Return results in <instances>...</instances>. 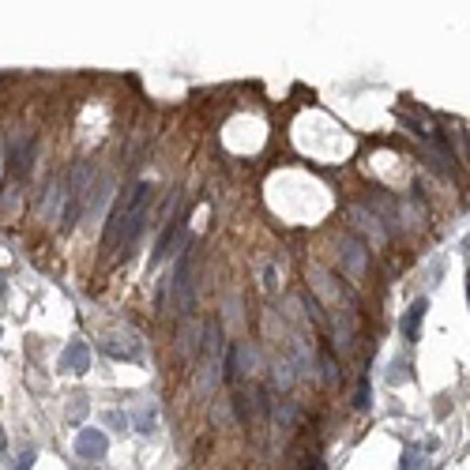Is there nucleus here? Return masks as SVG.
<instances>
[{"label":"nucleus","instance_id":"f03ea898","mask_svg":"<svg viewBox=\"0 0 470 470\" xmlns=\"http://www.w3.org/2000/svg\"><path fill=\"white\" fill-rule=\"evenodd\" d=\"M91 181H94V166H91V162H80V166L72 170V177H68V189H64L68 203H64V222H61V229H72L75 222H80L83 200H87V189H91Z\"/></svg>","mask_w":470,"mask_h":470},{"label":"nucleus","instance_id":"6ab92c4d","mask_svg":"<svg viewBox=\"0 0 470 470\" xmlns=\"http://www.w3.org/2000/svg\"><path fill=\"white\" fill-rule=\"evenodd\" d=\"M305 470H324V463H320V459H309V466H305Z\"/></svg>","mask_w":470,"mask_h":470},{"label":"nucleus","instance_id":"39448f33","mask_svg":"<svg viewBox=\"0 0 470 470\" xmlns=\"http://www.w3.org/2000/svg\"><path fill=\"white\" fill-rule=\"evenodd\" d=\"M87 369H91V346H87L83 338H72V343L64 346V354H61V373L83 376Z\"/></svg>","mask_w":470,"mask_h":470},{"label":"nucleus","instance_id":"423d86ee","mask_svg":"<svg viewBox=\"0 0 470 470\" xmlns=\"http://www.w3.org/2000/svg\"><path fill=\"white\" fill-rule=\"evenodd\" d=\"M109 452V440H106V433L102 429H80L75 433V455L80 459H102Z\"/></svg>","mask_w":470,"mask_h":470},{"label":"nucleus","instance_id":"7ed1b4c3","mask_svg":"<svg viewBox=\"0 0 470 470\" xmlns=\"http://www.w3.org/2000/svg\"><path fill=\"white\" fill-rule=\"evenodd\" d=\"M170 286H173V305H177V316H189L192 298H196V279H192V256L189 253L177 256V271H173Z\"/></svg>","mask_w":470,"mask_h":470},{"label":"nucleus","instance_id":"9b49d317","mask_svg":"<svg viewBox=\"0 0 470 470\" xmlns=\"http://www.w3.org/2000/svg\"><path fill=\"white\" fill-rule=\"evenodd\" d=\"M132 429H136V433H144V436L155 433V407H139V410H132Z\"/></svg>","mask_w":470,"mask_h":470},{"label":"nucleus","instance_id":"0eeeda50","mask_svg":"<svg viewBox=\"0 0 470 470\" xmlns=\"http://www.w3.org/2000/svg\"><path fill=\"white\" fill-rule=\"evenodd\" d=\"M102 354L109 357H121V362H144V346H139V338L132 335H117V338H106L102 343Z\"/></svg>","mask_w":470,"mask_h":470},{"label":"nucleus","instance_id":"aec40b11","mask_svg":"<svg viewBox=\"0 0 470 470\" xmlns=\"http://www.w3.org/2000/svg\"><path fill=\"white\" fill-rule=\"evenodd\" d=\"M0 455H4V429H0Z\"/></svg>","mask_w":470,"mask_h":470},{"label":"nucleus","instance_id":"6e6552de","mask_svg":"<svg viewBox=\"0 0 470 470\" xmlns=\"http://www.w3.org/2000/svg\"><path fill=\"white\" fill-rule=\"evenodd\" d=\"M34 151H38L34 136L12 139V173H15V177H27V173H30V166H34Z\"/></svg>","mask_w":470,"mask_h":470},{"label":"nucleus","instance_id":"a211bd4d","mask_svg":"<svg viewBox=\"0 0 470 470\" xmlns=\"http://www.w3.org/2000/svg\"><path fill=\"white\" fill-rule=\"evenodd\" d=\"M106 421H109V425H117V429H125V425H128V421H125V414H117V410H113V414H106Z\"/></svg>","mask_w":470,"mask_h":470},{"label":"nucleus","instance_id":"f3484780","mask_svg":"<svg viewBox=\"0 0 470 470\" xmlns=\"http://www.w3.org/2000/svg\"><path fill=\"white\" fill-rule=\"evenodd\" d=\"M34 452H23V455H19V463H15V470H30V466H34Z\"/></svg>","mask_w":470,"mask_h":470},{"label":"nucleus","instance_id":"4468645a","mask_svg":"<svg viewBox=\"0 0 470 470\" xmlns=\"http://www.w3.org/2000/svg\"><path fill=\"white\" fill-rule=\"evenodd\" d=\"M87 410H91V402L80 395V399H75L72 407H68V421H83V418H87Z\"/></svg>","mask_w":470,"mask_h":470},{"label":"nucleus","instance_id":"1a4fd4ad","mask_svg":"<svg viewBox=\"0 0 470 470\" xmlns=\"http://www.w3.org/2000/svg\"><path fill=\"white\" fill-rule=\"evenodd\" d=\"M425 309H429V301L418 298L407 312H402L399 331H402V338H407V343H418V335H421V320H425Z\"/></svg>","mask_w":470,"mask_h":470},{"label":"nucleus","instance_id":"ddd939ff","mask_svg":"<svg viewBox=\"0 0 470 470\" xmlns=\"http://www.w3.org/2000/svg\"><path fill=\"white\" fill-rule=\"evenodd\" d=\"M399 470H421V455H418V447H407V452H402Z\"/></svg>","mask_w":470,"mask_h":470},{"label":"nucleus","instance_id":"f257e3e1","mask_svg":"<svg viewBox=\"0 0 470 470\" xmlns=\"http://www.w3.org/2000/svg\"><path fill=\"white\" fill-rule=\"evenodd\" d=\"M200 373H203V388H215L222 380V324L211 320L203 327V343H200Z\"/></svg>","mask_w":470,"mask_h":470},{"label":"nucleus","instance_id":"2eb2a0df","mask_svg":"<svg viewBox=\"0 0 470 470\" xmlns=\"http://www.w3.org/2000/svg\"><path fill=\"white\" fill-rule=\"evenodd\" d=\"M57 200H61V184H53L49 200H46V215H57Z\"/></svg>","mask_w":470,"mask_h":470},{"label":"nucleus","instance_id":"20e7f679","mask_svg":"<svg viewBox=\"0 0 470 470\" xmlns=\"http://www.w3.org/2000/svg\"><path fill=\"white\" fill-rule=\"evenodd\" d=\"M181 248H184V215H177L166 229H162V237H158V245H155V256H151V264H162V260L177 256Z\"/></svg>","mask_w":470,"mask_h":470},{"label":"nucleus","instance_id":"9d476101","mask_svg":"<svg viewBox=\"0 0 470 470\" xmlns=\"http://www.w3.org/2000/svg\"><path fill=\"white\" fill-rule=\"evenodd\" d=\"M87 196H91V203H83V211L87 215H98V211H102V207L109 203V196H113V181H109V177H102V181H91V189H87Z\"/></svg>","mask_w":470,"mask_h":470},{"label":"nucleus","instance_id":"f8f14e48","mask_svg":"<svg viewBox=\"0 0 470 470\" xmlns=\"http://www.w3.org/2000/svg\"><path fill=\"white\" fill-rule=\"evenodd\" d=\"M343 253H346V260H350V275H362V267H365V248L357 245V241H346L343 245Z\"/></svg>","mask_w":470,"mask_h":470},{"label":"nucleus","instance_id":"dca6fc26","mask_svg":"<svg viewBox=\"0 0 470 470\" xmlns=\"http://www.w3.org/2000/svg\"><path fill=\"white\" fill-rule=\"evenodd\" d=\"M354 402H357L362 410L369 407V380H362V388H357V399H354Z\"/></svg>","mask_w":470,"mask_h":470}]
</instances>
